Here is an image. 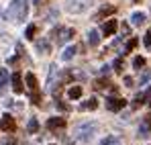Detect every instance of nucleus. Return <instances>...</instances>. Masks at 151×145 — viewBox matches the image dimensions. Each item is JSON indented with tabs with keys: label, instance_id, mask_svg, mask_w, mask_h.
Instances as JSON below:
<instances>
[{
	"label": "nucleus",
	"instance_id": "nucleus-1",
	"mask_svg": "<svg viewBox=\"0 0 151 145\" xmlns=\"http://www.w3.org/2000/svg\"><path fill=\"white\" fill-rule=\"evenodd\" d=\"M27 12H29V4H27V0H12V2L8 4L6 17H8V21L23 23V21L27 19Z\"/></svg>",
	"mask_w": 151,
	"mask_h": 145
},
{
	"label": "nucleus",
	"instance_id": "nucleus-2",
	"mask_svg": "<svg viewBox=\"0 0 151 145\" xmlns=\"http://www.w3.org/2000/svg\"><path fill=\"white\" fill-rule=\"evenodd\" d=\"M96 123H84V125H78L76 127V135L80 137V139H84V141H88L92 135H94V131H96Z\"/></svg>",
	"mask_w": 151,
	"mask_h": 145
},
{
	"label": "nucleus",
	"instance_id": "nucleus-3",
	"mask_svg": "<svg viewBox=\"0 0 151 145\" xmlns=\"http://www.w3.org/2000/svg\"><path fill=\"white\" fill-rule=\"evenodd\" d=\"M127 106V100L125 98H114V96H110V98H106V108L108 110H123Z\"/></svg>",
	"mask_w": 151,
	"mask_h": 145
},
{
	"label": "nucleus",
	"instance_id": "nucleus-4",
	"mask_svg": "<svg viewBox=\"0 0 151 145\" xmlns=\"http://www.w3.org/2000/svg\"><path fill=\"white\" fill-rule=\"evenodd\" d=\"M0 129L6 131V133H14V131H17V121H14L10 115H4V117L0 119Z\"/></svg>",
	"mask_w": 151,
	"mask_h": 145
},
{
	"label": "nucleus",
	"instance_id": "nucleus-5",
	"mask_svg": "<svg viewBox=\"0 0 151 145\" xmlns=\"http://www.w3.org/2000/svg\"><path fill=\"white\" fill-rule=\"evenodd\" d=\"M88 4H90V0H68V10L70 12H82Z\"/></svg>",
	"mask_w": 151,
	"mask_h": 145
},
{
	"label": "nucleus",
	"instance_id": "nucleus-6",
	"mask_svg": "<svg viewBox=\"0 0 151 145\" xmlns=\"http://www.w3.org/2000/svg\"><path fill=\"white\" fill-rule=\"evenodd\" d=\"M114 10H116V6H114V4H106V6H102L100 10L96 12V21H102V19H106V17L114 14Z\"/></svg>",
	"mask_w": 151,
	"mask_h": 145
},
{
	"label": "nucleus",
	"instance_id": "nucleus-7",
	"mask_svg": "<svg viewBox=\"0 0 151 145\" xmlns=\"http://www.w3.org/2000/svg\"><path fill=\"white\" fill-rule=\"evenodd\" d=\"M12 90H14L17 94H21V92L25 90V86H23V78H21V74H19V72L12 74Z\"/></svg>",
	"mask_w": 151,
	"mask_h": 145
},
{
	"label": "nucleus",
	"instance_id": "nucleus-8",
	"mask_svg": "<svg viewBox=\"0 0 151 145\" xmlns=\"http://www.w3.org/2000/svg\"><path fill=\"white\" fill-rule=\"evenodd\" d=\"M25 82H27V86H29V90H31V94H33V92H39V82H37V78L31 72L25 76Z\"/></svg>",
	"mask_w": 151,
	"mask_h": 145
},
{
	"label": "nucleus",
	"instance_id": "nucleus-9",
	"mask_svg": "<svg viewBox=\"0 0 151 145\" xmlns=\"http://www.w3.org/2000/svg\"><path fill=\"white\" fill-rule=\"evenodd\" d=\"M114 31H116V21L114 19H110V21H106V23L102 25V35L104 37H110Z\"/></svg>",
	"mask_w": 151,
	"mask_h": 145
},
{
	"label": "nucleus",
	"instance_id": "nucleus-10",
	"mask_svg": "<svg viewBox=\"0 0 151 145\" xmlns=\"http://www.w3.org/2000/svg\"><path fill=\"white\" fill-rule=\"evenodd\" d=\"M47 127L49 129H61V127H65V119H61V117H53L47 121Z\"/></svg>",
	"mask_w": 151,
	"mask_h": 145
},
{
	"label": "nucleus",
	"instance_id": "nucleus-11",
	"mask_svg": "<svg viewBox=\"0 0 151 145\" xmlns=\"http://www.w3.org/2000/svg\"><path fill=\"white\" fill-rule=\"evenodd\" d=\"M59 35H61V37H59V43H65V41H72V39H74L76 31L74 29H63Z\"/></svg>",
	"mask_w": 151,
	"mask_h": 145
},
{
	"label": "nucleus",
	"instance_id": "nucleus-12",
	"mask_svg": "<svg viewBox=\"0 0 151 145\" xmlns=\"http://www.w3.org/2000/svg\"><path fill=\"white\" fill-rule=\"evenodd\" d=\"M8 86V70L0 68V94L4 92V88Z\"/></svg>",
	"mask_w": 151,
	"mask_h": 145
},
{
	"label": "nucleus",
	"instance_id": "nucleus-13",
	"mask_svg": "<svg viewBox=\"0 0 151 145\" xmlns=\"http://www.w3.org/2000/svg\"><path fill=\"white\" fill-rule=\"evenodd\" d=\"M98 41H100V33H98L96 29H92V31L88 33V43H90L92 47H96V45H98Z\"/></svg>",
	"mask_w": 151,
	"mask_h": 145
},
{
	"label": "nucleus",
	"instance_id": "nucleus-14",
	"mask_svg": "<svg viewBox=\"0 0 151 145\" xmlns=\"http://www.w3.org/2000/svg\"><path fill=\"white\" fill-rule=\"evenodd\" d=\"M37 49H39V53H49L51 51V45L47 39H37Z\"/></svg>",
	"mask_w": 151,
	"mask_h": 145
},
{
	"label": "nucleus",
	"instance_id": "nucleus-15",
	"mask_svg": "<svg viewBox=\"0 0 151 145\" xmlns=\"http://www.w3.org/2000/svg\"><path fill=\"white\" fill-rule=\"evenodd\" d=\"M80 108H82V110H94V108H98V100H96V98H90V100L82 102Z\"/></svg>",
	"mask_w": 151,
	"mask_h": 145
},
{
	"label": "nucleus",
	"instance_id": "nucleus-16",
	"mask_svg": "<svg viewBox=\"0 0 151 145\" xmlns=\"http://www.w3.org/2000/svg\"><path fill=\"white\" fill-rule=\"evenodd\" d=\"M76 51H78V47H74V45H72V47H65L63 53H61V59H63V61H70V59L76 55Z\"/></svg>",
	"mask_w": 151,
	"mask_h": 145
},
{
	"label": "nucleus",
	"instance_id": "nucleus-17",
	"mask_svg": "<svg viewBox=\"0 0 151 145\" xmlns=\"http://www.w3.org/2000/svg\"><path fill=\"white\" fill-rule=\"evenodd\" d=\"M131 21H133L135 27H141V25L145 23V14H143V12H133V14H131Z\"/></svg>",
	"mask_w": 151,
	"mask_h": 145
},
{
	"label": "nucleus",
	"instance_id": "nucleus-18",
	"mask_svg": "<svg viewBox=\"0 0 151 145\" xmlns=\"http://www.w3.org/2000/svg\"><path fill=\"white\" fill-rule=\"evenodd\" d=\"M68 96L72 98V100H78V98L82 96V86H72V88L68 90Z\"/></svg>",
	"mask_w": 151,
	"mask_h": 145
},
{
	"label": "nucleus",
	"instance_id": "nucleus-19",
	"mask_svg": "<svg viewBox=\"0 0 151 145\" xmlns=\"http://www.w3.org/2000/svg\"><path fill=\"white\" fill-rule=\"evenodd\" d=\"M27 129H29V133H37V131H39V123H37V119H31L29 125H27Z\"/></svg>",
	"mask_w": 151,
	"mask_h": 145
},
{
	"label": "nucleus",
	"instance_id": "nucleus-20",
	"mask_svg": "<svg viewBox=\"0 0 151 145\" xmlns=\"http://www.w3.org/2000/svg\"><path fill=\"white\" fill-rule=\"evenodd\" d=\"M35 33H37V29H35V25H29V27H27V31H25V37H27V39H31V41H33V37H35Z\"/></svg>",
	"mask_w": 151,
	"mask_h": 145
},
{
	"label": "nucleus",
	"instance_id": "nucleus-21",
	"mask_svg": "<svg viewBox=\"0 0 151 145\" xmlns=\"http://www.w3.org/2000/svg\"><path fill=\"white\" fill-rule=\"evenodd\" d=\"M106 84H108V80H106V78H100V80L94 82V88H96V90H102V88H106Z\"/></svg>",
	"mask_w": 151,
	"mask_h": 145
},
{
	"label": "nucleus",
	"instance_id": "nucleus-22",
	"mask_svg": "<svg viewBox=\"0 0 151 145\" xmlns=\"http://www.w3.org/2000/svg\"><path fill=\"white\" fill-rule=\"evenodd\" d=\"M143 66H145V59H143V57H135V59H133V68H135V70H141Z\"/></svg>",
	"mask_w": 151,
	"mask_h": 145
},
{
	"label": "nucleus",
	"instance_id": "nucleus-23",
	"mask_svg": "<svg viewBox=\"0 0 151 145\" xmlns=\"http://www.w3.org/2000/svg\"><path fill=\"white\" fill-rule=\"evenodd\" d=\"M119 143V139L114 137V135H110V137H106L104 141H100V145H116Z\"/></svg>",
	"mask_w": 151,
	"mask_h": 145
},
{
	"label": "nucleus",
	"instance_id": "nucleus-24",
	"mask_svg": "<svg viewBox=\"0 0 151 145\" xmlns=\"http://www.w3.org/2000/svg\"><path fill=\"white\" fill-rule=\"evenodd\" d=\"M143 100H145V96H143V94H139V96L133 100V108H139V106L143 104Z\"/></svg>",
	"mask_w": 151,
	"mask_h": 145
},
{
	"label": "nucleus",
	"instance_id": "nucleus-25",
	"mask_svg": "<svg viewBox=\"0 0 151 145\" xmlns=\"http://www.w3.org/2000/svg\"><path fill=\"white\" fill-rule=\"evenodd\" d=\"M135 47H137V39H129V43H127L125 51H131V49H135Z\"/></svg>",
	"mask_w": 151,
	"mask_h": 145
},
{
	"label": "nucleus",
	"instance_id": "nucleus-26",
	"mask_svg": "<svg viewBox=\"0 0 151 145\" xmlns=\"http://www.w3.org/2000/svg\"><path fill=\"white\" fill-rule=\"evenodd\" d=\"M114 72H123V59H116L114 61Z\"/></svg>",
	"mask_w": 151,
	"mask_h": 145
},
{
	"label": "nucleus",
	"instance_id": "nucleus-27",
	"mask_svg": "<svg viewBox=\"0 0 151 145\" xmlns=\"http://www.w3.org/2000/svg\"><path fill=\"white\" fill-rule=\"evenodd\" d=\"M149 78H151V72H143V76H141V80H139V82H141V84H145Z\"/></svg>",
	"mask_w": 151,
	"mask_h": 145
},
{
	"label": "nucleus",
	"instance_id": "nucleus-28",
	"mask_svg": "<svg viewBox=\"0 0 151 145\" xmlns=\"http://www.w3.org/2000/svg\"><path fill=\"white\" fill-rule=\"evenodd\" d=\"M0 145H17V139H14V137H8L6 141H2Z\"/></svg>",
	"mask_w": 151,
	"mask_h": 145
},
{
	"label": "nucleus",
	"instance_id": "nucleus-29",
	"mask_svg": "<svg viewBox=\"0 0 151 145\" xmlns=\"http://www.w3.org/2000/svg\"><path fill=\"white\" fill-rule=\"evenodd\" d=\"M145 45H147V47H151V29L147 31V35H145Z\"/></svg>",
	"mask_w": 151,
	"mask_h": 145
},
{
	"label": "nucleus",
	"instance_id": "nucleus-30",
	"mask_svg": "<svg viewBox=\"0 0 151 145\" xmlns=\"http://www.w3.org/2000/svg\"><path fill=\"white\" fill-rule=\"evenodd\" d=\"M145 100H147V104H149V106H151V88H149V90H147V94H145Z\"/></svg>",
	"mask_w": 151,
	"mask_h": 145
},
{
	"label": "nucleus",
	"instance_id": "nucleus-31",
	"mask_svg": "<svg viewBox=\"0 0 151 145\" xmlns=\"http://www.w3.org/2000/svg\"><path fill=\"white\" fill-rule=\"evenodd\" d=\"M145 125L151 129V115H147V117H145Z\"/></svg>",
	"mask_w": 151,
	"mask_h": 145
},
{
	"label": "nucleus",
	"instance_id": "nucleus-32",
	"mask_svg": "<svg viewBox=\"0 0 151 145\" xmlns=\"http://www.w3.org/2000/svg\"><path fill=\"white\" fill-rule=\"evenodd\" d=\"M108 72H110V68H108V66H104V68H102V76H108Z\"/></svg>",
	"mask_w": 151,
	"mask_h": 145
},
{
	"label": "nucleus",
	"instance_id": "nucleus-33",
	"mask_svg": "<svg viewBox=\"0 0 151 145\" xmlns=\"http://www.w3.org/2000/svg\"><path fill=\"white\" fill-rule=\"evenodd\" d=\"M125 84L129 86V88H131V86H133V80H131V78H125Z\"/></svg>",
	"mask_w": 151,
	"mask_h": 145
},
{
	"label": "nucleus",
	"instance_id": "nucleus-34",
	"mask_svg": "<svg viewBox=\"0 0 151 145\" xmlns=\"http://www.w3.org/2000/svg\"><path fill=\"white\" fill-rule=\"evenodd\" d=\"M33 2H35V4H39V0H33Z\"/></svg>",
	"mask_w": 151,
	"mask_h": 145
},
{
	"label": "nucleus",
	"instance_id": "nucleus-35",
	"mask_svg": "<svg viewBox=\"0 0 151 145\" xmlns=\"http://www.w3.org/2000/svg\"><path fill=\"white\" fill-rule=\"evenodd\" d=\"M133 2H139V0H133Z\"/></svg>",
	"mask_w": 151,
	"mask_h": 145
}]
</instances>
